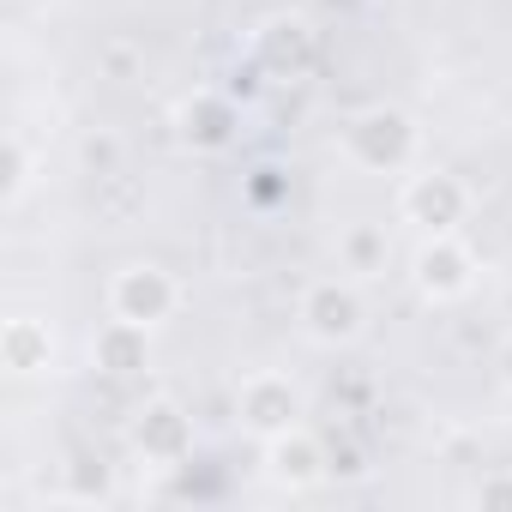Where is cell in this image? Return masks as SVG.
Returning a JSON list of instances; mask_svg holds the SVG:
<instances>
[{"label": "cell", "instance_id": "cell-1", "mask_svg": "<svg viewBox=\"0 0 512 512\" xmlns=\"http://www.w3.org/2000/svg\"><path fill=\"white\" fill-rule=\"evenodd\" d=\"M338 151L362 175H404L416 163V151H422V127L398 103H368L338 127Z\"/></svg>", "mask_w": 512, "mask_h": 512}, {"label": "cell", "instance_id": "cell-2", "mask_svg": "<svg viewBox=\"0 0 512 512\" xmlns=\"http://www.w3.org/2000/svg\"><path fill=\"white\" fill-rule=\"evenodd\" d=\"M296 320H302V338H308V344L344 350V344H356V338L368 332V302H362L356 278L338 272V278H314V284L302 290Z\"/></svg>", "mask_w": 512, "mask_h": 512}, {"label": "cell", "instance_id": "cell-3", "mask_svg": "<svg viewBox=\"0 0 512 512\" xmlns=\"http://www.w3.org/2000/svg\"><path fill=\"white\" fill-rule=\"evenodd\" d=\"M476 253H470V241L458 235V229H446V235H422V247L410 253V284H416V296L422 302H434V308H446V302H464L470 290H476Z\"/></svg>", "mask_w": 512, "mask_h": 512}, {"label": "cell", "instance_id": "cell-4", "mask_svg": "<svg viewBox=\"0 0 512 512\" xmlns=\"http://www.w3.org/2000/svg\"><path fill=\"white\" fill-rule=\"evenodd\" d=\"M302 416H308V398H302V386L284 368H253V374H241V386H235V422L253 440H272V434L296 428Z\"/></svg>", "mask_w": 512, "mask_h": 512}, {"label": "cell", "instance_id": "cell-5", "mask_svg": "<svg viewBox=\"0 0 512 512\" xmlns=\"http://www.w3.org/2000/svg\"><path fill=\"white\" fill-rule=\"evenodd\" d=\"M103 302H109L115 320H133V326L157 332L163 320L181 314V284H175V272H163V266H151V260H133V266H121V272L109 278Z\"/></svg>", "mask_w": 512, "mask_h": 512}, {"label": "cell", "instance_id": "cell-6", "mask_svg": "<svg viewBox=\"0 0 512 512\" xmlns=\"http://www.w3.org/2000/svg\"><path fill=\"white\" fill-rule=\"evenodd\" d=\"M470 205H476V193H470L464 175H452V169H422V175H404V187H398V217L416 223L422 235L458 229V223L470 217Z\"/></svg>", "mask_w": 512, "mask_h": 512}, {"label": "cell", "instance_id": "cell-7", "mask_svg": "<svg viewBox=\"0 0 512 512\" xmlns=\"http://www.w3.org/2000/svg\"><path fill=\"white\" fill-rule=\"evenodd\" d=\"M260 458H266V476H272L278 488H290V494H308V488H320V482L332 476V446H326L308 422H296V428L260 440Z\"/></svg>", "mask_w": 512, "mask_h": 512}, {"label": "cell", "instance_id": "cell-8", "mask_svg": "<svg viewBox=\"0 0 512 512\" xmlns=\"http://www.w3.org/2000/svg\"><path fill=\"white\" fill-rule=\"evenodd\" d=\"M235 133H241V109H235V97H229V91L199 85V91H187V97L175 103V139H181L187 151L217 157V151H229V145H235Z\"/></svg>", "mask_w": 512, "mask_h": 512}, {"label": "cell", "instance_id": "cell-9", "mask_svg": "<svg viewBox=\"0 0 512 512\" xmlns=\"http://www.w3.org/2000/svg\"><path fill=\"white\" fill-rule=\"evenodd\" d=\"M127 440H133V452H139L145 464L175 470V464H187V452H193V416H187L175 398H151V404L133 410Z\"/></svg>", "mask_w": 512, "mask_h": 512}, {"label": "cell", "instance_id": "cell-10", "mask_svg": "<svg viewBox=\"0 0 512 512\" xmlns=\"http://www.w3.org/2000/svg\"><path fill=\"white\" fill-rule=\"evenodd\" d=\"M0 368L13 380H37L55 368V332L37 314H7L0 320Z\"/></svg>", "mask_w": 512, "mask_h": 512}, {"label": "cell", "instance_id": "cell-11", "mask_svg": "<svg viewBox=\"0 0 512 512\" xmlns=\"http://www.w3.org/2000/svg\"><path fill=\"white\" fill-rule=\"evenodd\" d=\"M145 362H151V332H145V326L109 314V320L91 332V368H97V374H115V380H121V374H139Z\"/></svg>", "mask_w": 512, "mask_h": 512}, {"label": "cell", "instance_id": "cell-12", "mask_svg": "<svg viewBox=\"0 0 512 512\" xmlns=\"http://www.w3.org/2000/svg\"><path fill=\"white\" fill-rule=\"evenodd\" d=\"M308 61H314L308 19H266L260 25V67L266 73H302Z\"/></svg>", "mask_w": 512, "mask_h": 512}, {"label": "cell", "instance_id": "cell-13", "mask_svg": "<svg viewBox=\"0 0 512 512\" xmlns=\"http://www.w3.org/2000/svg\"><path fill=\"white\" fill-rule=\"evenodd\" d=\"M386 253H392V241H386L380 223H350V229L338 235V272H350V278L362 284V278L386 272Z\"/></svg>", "mask_w": 512, "mask_h": 512}, {"label": "cell", "instance_id": "cell-14", "mask_svg": "<svg viewBox=\"0 0 512 512\" xmlns=\"http://www.w3.org/2000/svg\"><path fill=\"white\" fill-rule=\"evenodd\" d=\"M31 181H37V151H31V139L25 133H13L7 139V211H19L25 205V193H31Z\"/></svg>", "mask_w": 512, "mask_h": 512}, {"label": "cell", "instance_id": "cell-15", "mask_svg": "<svg viewBox=\"0 0 512 512\" xmlns=\"http://www.w3.org/2000/svg\"><path fill=\"white\" fill-rule=\"evenodd\" d=\"M476 506H512V470H494L476 482Z\"/></svg>", "mask_w": 512, "mask_h": 512}, {"label": "cell", "instance_id": "cell-16", "mask_svg": "<svg viewBox=\"0 0 512 512\" xmlns=\"http://www.w3.org/2000/svg\"><path fill=\"white\" fill-rule=\"evenodd\" d=\"M362 470H368V464H362V452H356V446H332V476H344V482H350V476H362Z\"/></svg>", "mask_w": 512, "mask_h": 512}, {"label": "cell", "instance_id": "cell-17", "mask_svg": "<svg viewBox=\"0 0 512 512\" xmlns=\"http://www.w3.org/2000/svg\"><path fill=\"white\" fill-rule=\"evenodd\" d=\"M85 163H91V169H109V163H115V139H91V145H85Z\"/></svg>", "mask_w": 512, "mask_h": 512}, {"label": "cell", "instance_id": "cell-18", "mask_svg": "<svg viewBox=\"0 0 512 512\" xmlns=\"http://www.w3.org/2000/svg\"><path fill=\"white\" fill-rule=\"evenodd\" d=\"M494 368H500V386L512 392V332H506V344H500V356H494Z\"/></svg>", "mask_w": 512, "mask_h": 512}]
</instances>
